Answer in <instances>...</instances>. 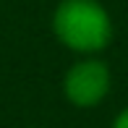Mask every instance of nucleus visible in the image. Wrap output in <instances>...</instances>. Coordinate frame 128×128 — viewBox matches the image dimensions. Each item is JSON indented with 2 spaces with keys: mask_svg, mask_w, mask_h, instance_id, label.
Here are the masks:
<instances>
[{
  "mask_svg": "<svg viewBox=\"0 0 128 128\" xmlns=\"http://www.w3.org/2000/svg\"><path fill=\"white\" fill-rule=\"evenodd\" d=\"M52 29L60 44L81 55H94L112 39V21L97 0H63L52 13Z\"/></svg>",
  "mask_w": 128,
  "mask_h": 128,
  "instance_id": "f257e3e1",
  "label": "nucleus"
},
{
  "mask_svg": "<svg viewBox=\"0 0 128 128\" xmlns=\"http://www.w3.org/2000/svg\"><path fill=\"white\" fill-rule=\"evenodd\" d=\"M112 128H128V107L123 110V112L115 118V123H112Z\"/></svg>",
  "mask_w": 128,
  "mask_h": 128,
  "instance_id": "7ed1b4c3",
  "label": "nucleus"
},
{
  "mask_svg": "<svg viewBox=\"0 0 128 128\" xmlns=\"http://www.w3.org/2000/svg\"><path fill=\"white\" fill-rule=\"evenodd\" d=\"M110 86H112L110 68L97 58L78 60L76 66L68 68L66 78H63V92H66L68 102L76 107H97L110 94Z\"/></svg>",
  "mask_w": 128,
  "mask_h": 128,
  "instance_id": "f03ea898",
  "label": "nucleus"
}]
</instances>
